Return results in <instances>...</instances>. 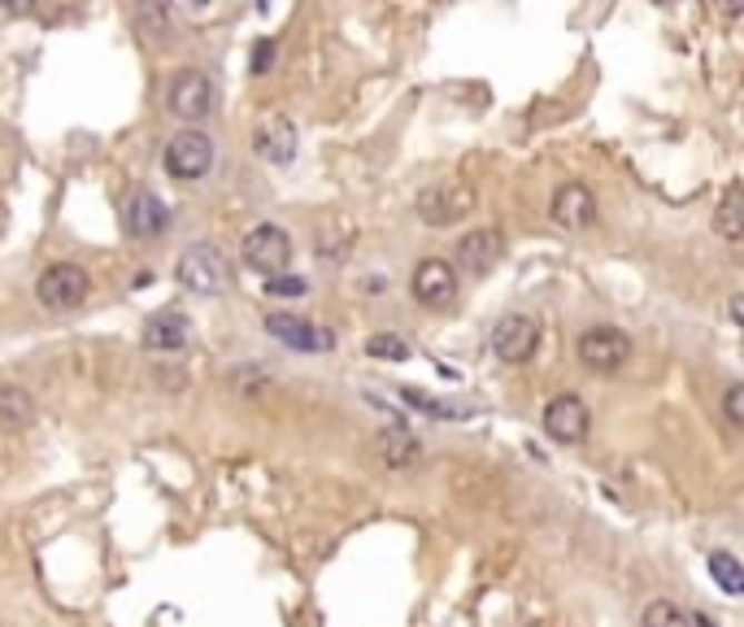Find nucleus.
Wrapping results in <instances>:
<instances>
[{"label":"nucleus","instance_id":"aec40b11","mask_svg":"<svg viewBox=\"0 0 744 627\" xmlns=\"http://www.w3.org/2000/svg\"><path fill=\"white\" fill-rule=\"evenodd\" d=\"M741 183H732V188H727V192H723V206H718V218H714V227H718V236H723V240H732V245H736V240H741L744 236V222H741Z\"/></svg>","mask_w":744,"mask_h":627},{"label":"nucleus","instance_id":"dca6fc26","mask_svg":"<svg viewBox=\"0 0 744 627\" xmlns=\"http://www.w3.org/2000/svg\"><path fill=\"white\" fill-rule=\"evenodd\" d=\"M188 336H192V327L179 310H161L145 322V345L152 354H179L188 345Z\"/></svg>","mask_w":744,"mask_h":627},{"label":"nucleus","instance_id":"a211bd4d","mask_svg":"<svg viewBox=\"0 0 744 627\" xmlns=\"http://www.w3.org/2000/svg\"><path fill=\"white\" fill-rule=\"evenodd\" d=\"M31 418H36L31 392L22 384H0V427L4 431H22V427H31Z\"/></svg>","mask_w":744,"mask_h":627},{"label":"nucleus","instance_id":"9d476101","mask_svg":"<svg viewBox=\"0 0 744 627\" xmlns=\"http://www.w3.org/2000/svg\"><path fill=\"white\" fill-rule=\"evenodd\" d=\"M536 349H540V322H536V318L509 314V318H500L493 327V354L500 362L523 366L536 358Z\"/></svg>","mask_w":744,"mask_h":627},{"label":"nucleus","instance_id":"412c9836","mask_svg":"<svg viewBox=\"0 0 744 627\" xmlns=\"http://www.w3.org/2000/svg\"><path fill=\"white\" fill-rule=\"evenodd\" d=\"M641 627H693V624H688V615L675 601H648Z\"/></svg>","mask_w":744,"mask_h":627},{"label":"nucleus","instance_id":"f257e3e1","mask_svg":"<svg viewBox=\"0 0 744 627\" xmlns=\"http://www.w3.org/2000/svg\"><path fill=\"white\" fill-rule=\"evenodd\" d=\"M88 297H92V279H88V270L75 266V261H52V266L40 270V279H36V301L49 314L79 310Z\"/></svg>","mask_w":744,"mask_h":627},{"label":"nucleus","instance_id":"f3484780","mask_svg":"<svg viewBox=\"0 0 744 627\" xmlns=\"http://www.w3.org/2000/svg\"><path fill=\"white\" fill-rule=\"evenodd\" d=\"M375 449H379V458L388 462V467H414L418 462V454H423V445L405 431V427H384L379 436H375Z\"/></svg>","mask_w":744,"mask_h":627},{"label":"nucleus","instance_id":"0eeeda50","mask_svg":"<svg viewBox=\"0 0 744 627\" xmlns=\"http://www.w3.org/2000/svg\"><path fill=\"white\" fill-rule=\"evenodd\" d=\"M240 258L257 275H284V266L292 261V236L275 222H257L240 245Z\"/></svg>","mask_w":744,"mask_h":627},{"label":"nucleus","instance_id":"7ed1b4c3","mask_svg":"<svg viewBox=\"0 0 744 627\" xmlns=\"http://www.w3.org/2000/svg\"><path fill=\"white\" fill-rule=\"evenodd\" d=\"M575 354H579V362L588 366V370L609 375V370H618V366L632 358V336L618 331V327H609V322H593V327L579 331Z\"/></svg>","mask_w":744,"mask_h":627},{"label":"nucleus","instance_id":"393cba45","mask_svg":"<svg viewBox=\"0 0 744 627\" xmlns=\"http://www.w3.org/2000/svg\"><path fill=\"white\" fill-rule=\"evenodd\" d=\"M270 61H275V40H257L252 44V74H270Z\"/></svg>","mask_w":744,"mask_h":627},{"label":"nucleus","instance_id":"9b49d317","mask_svg":"<svg viewBox=\"0 0 744 627\" xmlns=\"http://www.w3.org/2000/svg\"><path fill=\"white\" fill-rule=\"evenodd\" d=\"M266 331H270L279 345L297 349V354H331V349H336V331L314 327V322L300 318V314H270V318H266Z\"/></svg>","mask_w":744,"mask_h":627},{"label":"nucleus","instance_id":"2eb2a0df","mask_svg":"<svg viewBox=\"0 0 744 627\" xmlns=\"http://www.w3.org/2000/svg\"><path fill=\"white\" fill-rule=\"evenodd\" d=\"M553 222L557 227H566V231H584V227H593L596 222V197L588 183H579V179H571V183H562L557 192H553Z\"/></svg>","mask_w":744,"mask_h":627},{"label":"nucleus","instance_id":"f8f14e48","mask_svg":"<svg viewBox=\"0 0 744 627\" xmlns=\"http://www.w3.org/2000/svg\"><path fill=\"white\" fill-rule=\"evenodd\" d=\"M166 222H170V213H166L157 192H149V188H131L127 192V201H122V231L127 236L152 240V236L166 231Z\"/></svg>","mask_w":744,"mask_h":627},{"label":"nucleus","instance_id":"4468645a","mask_svg":"<svg viewBox=\"0 0 744 627\" xmlns=\"http://www.w3.org/2000/svg\"><path fill=\"white\" fill-rule=\"evenodd\" d=\"M500 253H505L500 231L475 227V231H466V236L457 240V266H453V270H462V275H470V279H484L496 261H500Z\"/></svg>","mask_w":744,"mask_h":627},{"label":"nucleus","instance_id":"6e6552de","mask_svg":"<svg viewBox=\"0 0 744 627\" xmlns=\"http://www.w3.org/2000/svg\"><path fill=\"white\" fill-rule=\"evenodd\" d=\"M545 431L557 440V445H584L588 440V431H593V410L584 406V397H575V392H557V397H548L545 406Z\"/></svg>","mask_w":744,"mask_h":627},{"label":"nucleus","instance_id":"1a4fd4ad","mask_svg":"<svg viewBox=\"0 0 744 627\" xmlns=\"http://www.w3.org/2000/svg\"><path fill=\"white\" fill-rule=\"evenodd\" d=\"M409 292L423 310H445L457 301V270L453 261L445 258H423L414 266V279H409Z\"/></svg>","mask_w":744,"mask_h":627},{"label":"nucleus","instance_id":"ddd939ff","mask_svg":"<svg viewBox=\"0 0 744 627\" xmlns=\"http://www.w3.org/2000/svg\"><path fill=\"white\" fill-rule=\"evenodd\" d=\"M252 149L257 157H266L270 166H288L297 157V127L284 113H261L252 127Z\"/></svg>","mask_w":744,"mask_h":627},{"label":"nucleus","instance_id":"39448f33","mask_svg":"<svg viewBox=\"0 0 744 627\" xmlns=\"http://www.w3.org/2000/svg\"><path fill=\"white\" fill-rule=\"evenodd\" d=\"M161 161H166V175H170V179L197 183V179L209 175V166H214V140H209L200 127H183V131L170 136Z\"/></svg>","mask_w":744,"mask_h":627},{"label":"nucleus","instance_id":"20e7f679","mask_svg":"<svg viewBox=\"0 0 744 627\" xmlns=\"http://www.w3.org/2000/svg\"><path fill=\"white\" fill-rule=\"evenodd\" d=\"M166 104H170L175 118H183L188 127H197V122H205L214 113V79L205 70H197V66H183L170 79V88H166Z\"/></svg>","mask_w":744,"mask_h":627},{"label":"nucleus","instance_id":"f03ea898","mask_svg":"<svg viewBox=\"0 0 744 627\" xmlns=\"http://www.w3.org/2000/svg\"><path fill=\"white\" fill-rule=\"evenodd\" d=\"M414 209L427 227H453L475 209V188L466 179H436L431 188L418 192Z\"/></svg>","mask_w":744,"mask_h":627},{"label":"nucleus","instance_id":"4be33fe9","mask_svg":"<svg viewBox=\"0 0 744 627\" xmlns=\"http://www.w3.org/2000/svg\"><path fill=\"white\" fill-rule=\"evenodd\" d=\"M366 354L379 358V362H405L409 358V345L400 336H370L366 340Z\"/></svg>","mask_w":744,"mask_h":627},{"label":"nucleus","instance_id":"5701e85b","mask_svg":"<svg viewBox=\"0 0 744 627\" xmlns=\"http://www.w3.org/2000/svg\"><path fill=\"white\" fill-rule=\"evenodd\" d=\"M266 292H270V297H305L309 283H305L300 275H288V270H284V275H270V279H266Z\"/></svg>","mask_w":744,"mask_h":627},{"label":"nucleus","instance_id":"423d86ee","mask_svg":"<svg viewBox=\"0 0 744 627\" xmlns=\"http://www.w3.org/2000/svg\"><path fill=\"white\" fill-rule=\"evenodd\" d=\"M175 275H179V283H183L188 292H197V297H218V292L227 288V258H222L214 245H192V249L179 253Z\"/></svg>","mask_w":744,"mask_h":627},{"label":"nucleus","instance_id":"b1692460","mask_svg":"<svg viewBox=\"0 0 744 627\" xmlns=\"http://www.w3.org/2000/svg\"><path fill=\"white\" fill-rule=\"evenodd\" d=\"M723 415L732 427H744V388L741 384H732L727 392H723Z\"/></svg>","mask_w":744,"mask_h":627},{"label":"nucleus","instance_id":"a878e982","mask_svg":"<svg viewBox=\"0 0 744 627\" xmlns=\"http://www.w3.org/2000/svg\"><path fill=\"white\" fill-rule=\"evenodd\" d=\"M727 314H732V322H744V301L741 297H732V301H727Z\"/></svg>","mask_w":744,"mask_h":627},{"label":"nucleus","instance_id":"bb28decb","mask_svg":"<svg viewBox=\"0 0 744 627\" xmlns=\"http://www.w3.org/2000/svg\"><path fill=\"white\" fill-rule=\"evenodd\" d=\"M688 624H696V627H718V619H714V615H693Z\"/></svg>","mask_w":744,"mask_h":627},{"label":"nucleus","instance_id":"6ab92c4d","mask_svg":"<svg viewBox=\"0 0 744 627\" xmlns=\"http://www.w3.org/2000/svg\"><path fill=\"white\" fill-rule=\"evenodd\" d=\"M705 571H710V579H714L727 597H741L744 593V571H741V558H736V554H727V549H710V554H705Z\"/></svg>","mask_w":744,"mask_h":627}]
</instances>
